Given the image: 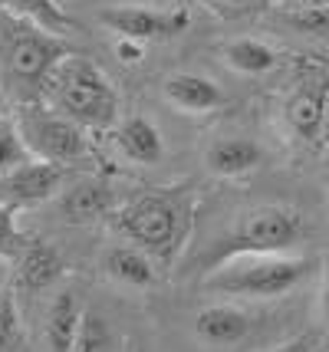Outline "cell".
Here are the masks:
<instances>
[{
  "label": "cell",
  "instance_id": "obj_1",
  "mask_svg": "<svg viewBox=\"0 0 329 352\" xmlns=\"http://www.w3.org/2000/svg\"><path fill=\"white\" fill-rule=\"evenodd\" d=\"M69 50L60 33L20 14L0 10V82L16 102H40L53 66Z\"/></svg>",
  "mask_w": 329,
  "mask_h": 352
},
{
  "label": "cell",
  "instance_id": "obj_2",
  "mask_svg": "<svg viewBox=\"0 0 329 352\" xmlns=\"http://www.w3.org/2000/svg\"><path fill=\"white\" fill-rule=\"evenodd\" d=\"M313 261L299 254H231L201 280V290L231 300H277L310 276Z\"/></svg>",
  "mask_w": 329,
  "mask_h": 352
},
{
  "label": "cell",
  "instance_id": "obj_3",
  "mask_svg": "<svg viewBox=\"0 0 329 352\" xmlns=\"http://www.w3.org/2000/svg\"><path fill=\"white\" fill-rule=\"evenodd\" d=\"M115 228L145 254L168 263L188 241L191 204L185 195L174 191H141L119 208Z\"/></svg>",
  "mask_w": 329,
  "mask_h": 352
},
{
  "label": "cell",
  "instance_id": "obj_4",
  "mask_svg": "<svg viewBox=\"0 0 329 352\" xmlns=\"http://www.w3.org/2000/svg\"><path fill=\"white\" fill-rule=\"evenodd\" d=\"M43 99L86 129H109L119 116V96L112 89L109 76L95 63L73 53H66L53 66L43 86Z\"/></svg>",
  "mask_w": 329,
  "mask_h": 352
},
{
  "label": "cell",
  "instance_id": "obj_5",
  "mask_svg": "<svg viewBox=\"0 0 329 352\" xmlns=\"http://www.w3.org/2000/svg\"><path fill=\"white\" fill-rule=\"evenodd\" d=\"M16 135L23 138L27 152L33 158H47L56 165H69L79 162L89 152V138H86V125L76 119L63 116L60 109L40 106V102H20L16 109Z\"/></svg>",
  "mask_w": 329,
  "mask_h": 352
},
{
  "label": "cell",
  "instance_id": "obj_6",
  "mask_svg": "<svg viewBox=\"0 0 329 352\" xmlns=\"http://www.w3.org/2000/svg\"><path fill=\"white\" fill-rule=\"evenodd\" d=\"M303 214L283 204H257L237 217L234 234L220 250V257L231 254H293L303 237Z\"/></svg>",
  "mask_w": 329,
  "mask_h": 352
},
{
  "label": "cell",
  "instance_id": "obj_7",
  "mask_svg": "<svg viewBox=\"0 0 329 352\" xmlns=\"http://www.w3.org/2000/svg\"><path fill=\"white\" fill-rule=\"evenodd\" d=\"M66 182V165L47 158H23L20 165L0 175V201L7 208H33L56 198Z\"/></svg>",
  "mask_w": 329,
  "mask_h": 352
},
{
  "label": "cell",
  "instance_id": "obj_8",
  "mask_svg": "<svg viewBox=\"0 0 329 352\" xmlns=\"http://www.w3.org/2000/svg\"><path fill=\"white\" fill-rule=\"evenodd\" d=\"M99 23L109 27L115 36H128L139 43L152 40H168L188 30L191 16L185 7L178 10H148V7H109L99 14Z\"/></svg>",
  "mask_w": 329,
  "mask_h": 352
},
{
  "label": "cell",
  "instance_id": "obj_9",
  "mask_svg": "<svg viewBox=\"0 0 329 352\" xmlns=\"http://www.w3.org/2000/svg\"><path fill=\"white\" fill-rule=\"evenodd\" d=\"M194 336L201 339L204 346H218V349H231L240 346L244 339H251L253 333V316L237 303H211L194 313L191 322Z\"/></svg>",
  "mask_w": 329,
  "mask_h": 352
},
{
  "label": "cell",
  "instance_id": "obj_10",
  "mask_svg": "<svg viewBox=\"0 0 329 352\" xmlns=\"http://www.w3.org/2000/svg\"><path fill=\"white\" fill-rule=\"evenodd\" d=\"M161 99L185 116H207L218 106H224V92L214 79L198 73H172L161 82Z\"/></svg>",
  "mask_w": 329,
  "mask_h": 352
},
{
  "label": "cell",
  "instance_id": "obj_11",
  "mask_svg": "<svg viewBox=\"0 0 329 352\" xmlns=\"http://www.w3.org/2000/svg\"><path fill=\"white\" fill-rule=\"evenodd\" d=\"M204 165L218 178H244V175H251L264 165V152L253 138H218V142L207 145Z\"/></svg>",
  "mask_w": 329,
  "mask_h": 352
},
{
  "label": "cell",
  "instance_id": "obj_12",
  "mask_svg": "<svg viewBox=\"0 0 329 352\" xmlns=\"http://www.w3.org/2000/svg\"><path fill=\"white\" fill-rule=\"evenodd\" d=\"M115 148L122 158L135 162V165H158L165 158V142L161 132L152 119L145 116H128L115 129Z\"/></svg>",
  "mask_w": 329,
  "mask_h": 352
},
{
  "label": "cell",
  "instance_id": "obj_13",
  "mask_svg": "<svg viewBox=\"0 0 329 352\" xmlns=\"http://www.w3.org/2000/svg\"><path fill=\"white\" fill-rule=\"evenodd\" d=\"M82 313L86 309H79L76 290H60L49 300L47 313H43V339H47L49 352H73Z\"/></svg>",
  "mask_w": 329,
  "mask_h": 352
},
{
  "label": "cell",
  "instance_id": "obj_14",
  "mask_svg": "<svg viewBox=\"0 0 329 352\" xmlns=\"http://www.w3.org/2000/svg\"><path fill=\"white\" fill-rule=\"evenodd\" d=\"M112 211V191L106 182L99 178H86V182L73 184L69 191L60 195V214L69 224H93L99 217Z\"/></svg>",
  "mask_w": 329,
  "mask_h": 352
},
{
  "label": "cell",
  "instance_id": "obj_15",
  "mask_svg": "<svg viewBox=\"0 0 329 352\" xmlns=\"http://www.w3.org/2000/svg\"><path fill=\"white\" fill-rule=\"evenodd\" d=\"M63 257L56 247H49L47 241H33L20 250V261H16V283L23 290L40 293L53 287L60 276H63Z\"/></svg>",
  "mask_w": 329,
  "mask_h": 352
},
{
  "label": "cell",
  "instance_id": "obj_16",
  "mask_svg": "<svg viewBox=\"0 0 329 352\" xmlns=\"http://www.w3.org/2000/svg\"><path fill=\"white\" fill-rule=\"evenodd\" d=\"M155 257L135 244H112L102 254V270L109 280L126 287H152L155 283Z\"/></svg>",
  "mask_w": 329,
  "mask_h": 352
},
{
  "label": "cell",
  "instance_id": "obj_17",
  "mask_svg": "<svg viewBox=\"0 0 329 352\" xmlns=\"http://www.w3.org/2000/svg\"><path fill=\"white\" fill-rule=\"evenodd\" d=\"M220 60L227 63L234 73L264 76V73H270V69L280 66V53H277L270 43H264V40L240 36V40H231V43L220 46Z\"/></svg>",
  "mask_w": 329,
  "mask_h": 352
},
{
  "label": "cell",
  "instance_id": "obj_18",
  "mask_svg": "<svg viewBox=\"0 0 329 352\" xmlns=\"http://www.w3.org/2000/svg\"><path fill=\"white\" fill-rule=\"evenodd\" d=\"M323 119H326V86L319 82L313 89H303L290 99V106H286V122L290 129L297 132L299 138H306V142H313L319 132H323Z\"/></svg>",
  "mask_w": 329,
  "mask_h": 352
},
{
  "label": "cell",
  "instance_id": "obj_19",
  "mask_svg": "<svg viewBox=\"0 0 329 352\" xmlns=\"http://www.w3.org/2000/svg\"><path fill=\"white\" fill-rule=\"evenodd\" d=\"M0 10H10V14H20L47 27L53 33H66L73 30V20L66 16V10L56 3V0H0Z\"/></svg>",
  "mask_w": 329,
  "mask_h": 352
},
{
  "label": "cell",
  "instance_id": "obj_20",
  "mask_svg": "<svg viewBox=\"0 0 329 352\" xmlns=\"http://www.w3.org/2000/svg\"><path fill=\"white\" fill-rule=\"evenodd\" d=\"M115 339H112V329L102 313L95 309H86L82 313V322H79L76 342H73V352H112Z\"/></svg>",
  "mask_w": 329,
  "mask_h": 352
},
{
  "label": "cell",
  "instance_id": "obj_21",
  "mask_svg": "<svg viewBox=\"0 0 329 352\" xmlns=\"http://www.w3.org/2000/svg\"><path fill=\"white\" fill-rule=\"evenodd\" d=\"M286 23L310 36H329V3L326 7H283Z\"/></svg>",
  "mask_w": 329,
  "mask_h": 352
},
{
  "label": "cell",
  "instance_id": "obj_22",
  "mask_svg": "<svg viewBox=\"0 0 329 352\" xmlns=\"http://www.w3.org/2000/svg\"><path fill=\"white\" fill-rule=\"evenodd\" d=\"M23 158H27V145H23V138L16 135V129L0 125V175H3V171H10L14 165H20Z\"/></svg>",
  "mask_w": 329,
  "mask_h": 352
},
{
  "label": "cell",
  "instance_id": "obj_23",
  "mask_svg": "<svg viewBox=\"0 0 329 352\" xmlns=\"http://www.w3.org/2000/svg\"><path fill=\"white\" fill-rule=\"evenodd\" d=\"M14 333H16V307L10 296H3L0 300V352H7Z\"/></svg>",
  "mask_w": 329,
  "mask_h": 352
},
{
  "label": "cell",
  "instance_id": "obj_24",
  "mask_svg": "<svg viewBox=\"0 0 329 352\" xmlns=\"http://www.w3.org/2000/svg\"><path fill=\"white\" fill-rule=\"evenodd\" d=\"M16 244H20V234L14 224V208L0 201V250H14Z\"/></svg>",
  "mask_w": 329,
  "mask_h": 352
},
{
  "label": "cell",
  "instance_id": "obj_25",
  "mask_svg": "<svg viewBox=\"0 0 329 352\" xmlns=\"http://www.w3.org/2000/svg\"><path fill=\"white\" fill-rule=\"evenodd\" d=\"M115 56L122 63H139L141 56H145V43L128 40V36H119V40H115Z\"/></svg>",
  "mask_w": 329,
  "mask_h": 352
},
{
  "label": "cell",
  "instance_id": "obj_26",
  "mask_svg": "<svg viewBox=\"0 0 329 352\" xmlns=\"http://www.w3.org/2000/svg\"><path fill=\"white\" fill-rule=\"evenodd\" d=\"M313 346H316L313 336H297V339H290V342H283L277 352H313Z\"/></svg>",
  "mask_w": 329,
  "mask_h": 352
},
{
  "label": "cell",
  "instance_id": "obj_27",
  "mask_svg": "<svg viewBox=\"0 0 329 352\" xmlns=\"http://www.w3.org/2000/svg\"><path fill=\"white\" fill-rule=\"evenodd\" d=\"M319 313H323V322L329 326V274L323 280V293H319Z\"/></svg>",
  "mask_w": 329,
  "mask_h": 352
},
{
  "label": "cell",
  "instance_id": "obj_28",
  "mask_svg": "<svg viewBox=\"0 0 329 352\" xmlns=\"http://www.w3.org/2000/svg\"><path fill=\"white\" fill-rule=\"evenodd\" d=\"M286 7H326L329 0H283Z\"/></svg>",
  "mask_w": 329,
  "mask_h": 352
},
{
  "label": "cell",
  "instance_id": "obj_29",
  "mask_svg": "<svg viewBox=\"0 0 329 352\" xmlns=\"http://www.w3.org/2000/svg\"><path fill=\"white\" fill-rule=\"evenodd\" d=\"M122 352H145V346H141L139 339H128V342H126V349H122Z\"/></svg>",
  "mask_w": 329,
  "mask_h": 352
},
{
  "label": "cell",
  "instance_id": "obj_30",
  "mask_svg": "<svg viewBox=\"0 0 329 352\" xmlns=\"http://www.w3.org/2000/svg\"><path fill=\"white\" fill-rule=\"evenodd\" d=\"M3 296H7V293H3V276H0V300H3Z\"/></svg>",
  "mask_w": 329,
  "mask_h": 352
}]
</instances>
